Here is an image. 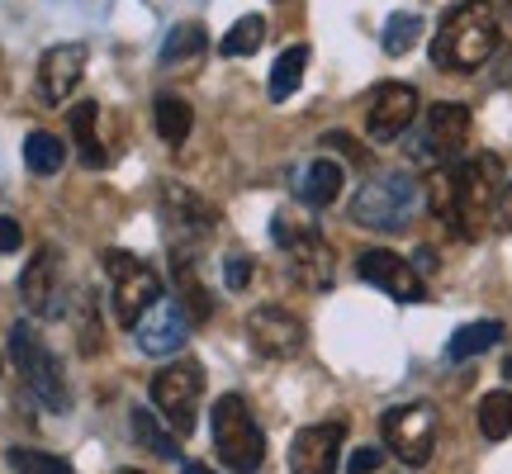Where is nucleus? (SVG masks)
<instances>
[{"label":"nucleus","instance_id":"26","mask_svg":"<svg viewBox=\"0 0 512 474\" xmlns=\"http://www.w3.org/2000/svg\"><path fill=\"white\" fill-rule=\"evenodd\" d=\"M95 119H100V105H95V100L72 105V138H76V147H81V162L105 166V147H100V133H95Z\"/></svg>","mask_w":512,"mask_h":474},{"label":"nucleus","instance_id":"15","mask_svg":"<svg viewBox=\"0 0 512 474\" xmlns=\"http://www.w3.org/2000/svg\"><path fill=\"white\" fill-rule=\"evenodd\" d=\"M413 119H418V91H413V86H403V81H384L380 91L370 95L366 128H370V138H375V143L399 138Z\"/></svg>","mask_w":512,"mask_h":474},{"label":"nucleus","instance_id":"31","mask_svg":"<svg viewBox=\"0 0 512 474\" xmlns=\"http://www.w3.org/2000/svg\"><path fill=\"white\" fill-rule=\"evenodd\" d=\"M204 48V29L200 24H176L171 34H166L162 43V62L171 67V62H185V57H195Z\"/></svg>","mask_w":512,"mask_h":474},{"label":"nucleus","instance_id":"41","mask_svg":"<svg viewBox=\"0 0 512 474\" xmlns=\"http://www.w3.org/2000/svg\"><path fill=\"white\" fill-rule=\"evenodd\" d=\"M119 474H143V470H119Z\"/></svg>","mask_w":512,"mask_h":474},{"label":"nucleus","instance_id":"34","mask_svg":"<svg viewBox=\"0 0 512 474\" xmlns=\"http://www.w3.org/2000/svg\"><path fill=\"white\" fill-rule=\"evenodd\" d=\"M223 280H228V290H247V280H252V261L242 252H233L223 261Z\"/></svg>","mask_w":512,"mask_h":474},{"label":"nucleus","instance_id":"38","mask_svg":"<svg viewBox=\"0 0 512 474\" xmlns=\"http://www.w3.org/2000/svg\"><path fill=\"white\" fill-rule=\"evenodd\" d=\"M498 228H508L512 233V185L503 190V200H498Z\"/></svg>","mask_w":512,"mask_h":474},{"label":"nucleus","instance_id":"22","mask_svg":"<svg viewBox=\"0 0 512 474\" xmlns=\"http://www.w3.org/2000/svg\"><path fill=\"white\" fill-rule=\"evenodd\" d=\"M152 124H157V138L171 147H181L190 138V128H195V110L185 105L181 95H157V105H152Z\"/></svg>","mask_w":512,"mask_h":474},{"label":"nucleus","instance_id":"8","mask_svg":"<svg viewBox=\"0 0 512 474\" xmlns=\"http://www.w3.org/2000/svg\"><path fill=\"white\" fill-rule=\"evenodd\" d=\"M271 237H275V247L290 256L294 280H299V285L328 290L332 285V247L323 242V233H318L313 223H299V219H290V214H275Z\"/></svg>","mask_w":512,"mask_h":474},{"label":"nucleus","instance_id":"5","mask_svg":"<svg viewBox=\"0 0 512 474\" xmlns=\"http://www.w3.org/2000/svg\"><path fill=\"white\" fill-rule=\"evenodd\" d=\"M200 403H204V365L181 356L171 361L166 370L152 375V408L157 418H166V427L176 437H190L195 432V418H200Z\"/></svg>","mask_w":512,"mask_h":474},{"label":"nucleus","instance_id":"1","mask_svg":"<svg viewBox=\"0 0 512 474\" xmlns=\"http://www.w3.org/2000/svg\"><path fill=\"white\" fill-rule=\"evenodd\" d=\"M498 53V10L494 0H460L446 10L437 38H432V62L441 72H479Z\"/></svg>","mask_w":512,"mask_h":474},{"label":"nucleus","instance_id":"30","mask_svg":"<svg viewBox=\"0 0 512 474\" xmlns=\"http://www.w3.org/2000/svg\"><path fill=\"white\" fill-rule=\"evenodd\" d=\"M427 209L446 223L456 219V166H441L427 176Z\"/></svg>","mask_w":512,"mask_h":474},{"label":"nucleus","instance_id":"33","mask_svg":"<svg viewBox=\"0 0 512 474\" xmlns=\"http://www.w3.org/2000/svg\"><path fill=\"white\" fill-rule=\"evenodd\" d=\"M81 351H86V356H95V351H100V323H95V299L91 294H86V299H81Z\"/></svg>","mask_w":512,"mask_h":474},{"label":"nucleus","instance_id":"14","mask_svg":"<svg viewBox=\"0 0 512 474\" xmlns=\"http://www.w3.org/2000/svg\"><path fill=\"white\" fill-rule=\"evenodd\" d=\"M465 138H470V110L456 105V100H441V105L427 110V133L418 138V157L451 162V157H460Z\"/></svg>","mask_w":512,"mask_h":474},{"label":"nucleus","instance_id":"4","mask_svg":"<svg viewBox=\"0 0 512 474\" xmlns=\"http://www.w3.org/2000/svg\"><path fill=\"white\" fill-rule=\"evenodd\" d=\"M413 204H418V181L408 171H384V176H375L370 185L356 190L351 223L375 228V233H399V228H408Z\"/></svg>","mask_w":512,"mask_h":474},{"label":"nucleus","instance_id":"35","mask_svg":"<svg viewBox=\"0 0 512 474\" xmlns=\"http://www.w3.org/2000/svg\"><path fill=\"white\" fill-rule=\"evenodd\" d=\"M380 465H384V451H380V446H361V451L347 460V474H375Z\"/></svg>","mask_w":512,"mask_h":474},{"label":"nucleus","instance_id":"27","mask_svg":"<svg viewBox=\"0 0 512 474\" xmlns=\"http://www.w3.org/2000/svg\"><path fill=\"white\" fill-rule=\"evenodd\" d=\"M479 432L489 441H508L512 437V394L508 389H494L479 399Z\"/></svg>","mask_w":512,"mask_h":474},{"label":"nucleus","instance_id":"37","mask_svg":"<svg viewBox=\"0 0 512 474\" xmlns=\"http://www.w3.org/2000/svg\"><path fill=\"white\" fill-rule=\"evenodd\" d=\"M323 147H337L347 162H361V147H356V138H347V133H328V138H323Z\"/></svg>","mask_w":512,"mask_h":474},{"label":"nucleus","instance_id":"20","mask_svg":"<svg viewBox=\"0 0 512 474\" xmlns=\"http://www.w3.org/2000/svg\"><path fill=\"white\" fill-rule=\"evenodd\" d=\"M171 275H176V294H181L176 304L185 309V318H190V323H204V318L214 313V299H209V290L200 285L195 261H190L185 252H176V256H171Z\"/></svg>","mask_w":512,"mask_h":474},{"label":"nucleus","instance_id":"18","mask_svg":"<svg viewBox=\"0 0 512 474\" xmlns=\"http://www.w3.org/2000/svg\"><path fill=\"white\" fill-rule=\"evenodd\" d=\"M185 332H190L185 309L176 299H162L157 309L143 313V323L133 328V337H138V347H143L147 356H176V351L185 347Z\"/></svg>","mask_w":512,"mask_h":474},{"label":"nucleus","instance_id":"39","mask_svg":"<svg viewBox=\"0 0 512 474\" xmlns=\"http://www.w3.org/2000/svg\"><path fill=\"white\" fill-rule=\"evenodd\" d=\"M185 474H214V470H209L204 460H185Z\"/></svg>","mask_w":512,"mask_h":474},{"label":"nucleus","instance_id":"25","mask_svg":"<svg viewBox=\"0 0 512 474\" xmlns=\"http://www.w3.org/2000/svg\"><path fill=\"white\" fill-rule=\"evenodd\" d=\"M62 162H67V147H62V138H53L48 128H34V133L24 138V166H29L34 176H57Z\"/></svg>","mask_w":512,"mask_h":474},{"label":"nucleus","instance_id":"3","mask_svg":"<svg viewBox=\"0 0 512 474\" xmlns=\"http://www.w3.org/2000/svg\"><path fill=\"white\" fill-rule=\"evenodd\" d=\"M214 456L233 474H256L266 465V437L242 394H223L214 403Z\"/></svg>","mask_w":512,"mask_h":474},{"label":"nucleus","instance_id":"7","mask_svg":"<svg viewBox=\"0 0 512 474\" xmlns=\"http://www.w3.org/2000/svg\"><path fill=\"white\" fill-rule=\"evenodd\" d=\"M105 275H110V294H114V313L124 328H138L147 309H157L162 294V275L152 271L147 261H138L133 252H105Z\"/></svg>","mask_w":512,"mask_h":474},{"label":"nucleus","instance_id":"42","mask_svg":"<svg viewBox=\"0 0 512 474\" xmlns=\"http://www.w3.org/2000/svg\"><path fill=\"white\" fill-rule=\"evenodd\" d=\"M508 10H512V0H508Z\"/></svg>","mask_w":512,"mask_h":474},{"label":"nucleus","instance_id":"13","mask_svg":"<svg viewBox=\"0 0 512 474\" xmlns=\"http://www.w3.org/2000/svg\"><path fill=\"white\" fill-rule=\"evenodd\" d=\"M162 219L171 233H181V242H204V237L214 233V223H219V209L195 195L190 185H166L162 190Z\"/></svg>","mask_w":512,"mask_h":474},{"label":"nucleus","instance_id":"40","mask_svg":"<svg viewBox=\"0 0 512 474\" xmlns=\"http://www.w3.org/2000/svg\"><path fill=\"white\" fill-rule=\"evenodd\" d=\"M503 375H508V380H512V356H508V365H503Z\"/></svg>","mask_w":512,"mask_h":474},{"label":"nucleus","instance_id":"24","mask_svg":"<svg viewBox=\"0 0 512 474\" xmlns=\"http://www.w3.org/2000/svg\"><path fill=\"white\" fill-rule=\"evenodd\" d=\"M304 67H309V48H304V43H294V48H285V53L275 57L271 86H266V95H271L275 105H280V100H290V95L299 91V81H304Z\"/></svg>","mask_w":512,"mask_h":474},{"label":"nucleus","instance_id":"29","mask_svg":"<svg viewBox=\"0 0 512 474\" xmlns=\"http://www.w3.org/2000/svg\"><path fill=\"white\" fill-rule=\"evenodd\" d=\"M5 465H10L15 474H76L62 456H53V451H34V446H10V451H5Z\"/></svg>","mask_w":512,"mask_h":474},{"label":"nucleus","instance_id":"36","mask_svg":"<svg viewBox=\"0 0 512 474\" xmlns=\"http://www.w3.org/2000/svg\"><path fill=\"white\" fill-rule=\"evenodd\" d=\"M19 242H24V233H19V223L0 214V252H19Z\"/></svg>","mask_w":512,"mask_h":474},{"label":"nucleus","instance_id":"17","mask_svg":"<svg viewBox=\"0 0 512 474\" xmlns=\"http://www.w3.org/2000/svg\"><path fill=\"white\" fill-rule=\"evenodd\" d=\"M81 72H86V43H57L38 62V95L48 105H67V95L81 86Z\"/></svg>","mask_w":512,"mask_h":474},{"label":"nucleus","instance_id":"2","mask_svg":"<svg viewBox=\"0 0 512 474\" xmlns=\"http://www.w3.org/2000/svg\"><path fill=\"white\" fill-rule=\"evenodd\" d=\"M503 162H498L494 152H479L470 162L456 166V237L465 242H475L484 237V228L498 219V200H503Z\"/></svg>","mask_w":512,"mask_h":474},{"label":"nucleus","instance_id":"19","mask_svg":"<svg viewBox=\"0 0 512 474\" xmlns=\"http://www.w3.org/2000/svg\"><path fill=\"white\" fill-rule=\"evenodd\" d=\"M342 166L332 162V157H318V162L304 166V176H299V200L309 204V209H328L337 195H342Z\"/></svg>","mask_w":512,"mask_h":474},{"label":"nucleus","instance_id":"32","mask_svg":"<svg viewBox=\"0 0 512 474\" xmlns=\"http://www.w3.org/2000/svg\"><path fill=\"white\" fill-rule=\"evenodd\" d=\"M422 38V19L418 15H394L384 24V53L389 57H403L413 43Z\"/></svg>","mask_w":512,"mask_h":474},{"label":"nucleus","instance_id":"6","mask_svg":"<svg viewBox=\"0 0 512 474\" xmlns=\"http://www.w3.org/2000/svg\"><path fill=\"white\" fill-rule=\"evenodd\" d=\"M10 356H15L19 375H24V384H29V394H34L48 413H67V403H72V394H67V375H62V365H57L53 351L43 347L38 328L15 323V328H10Z\"/></svg>","mask_w":512,"mask_h":474},{"label":"nucleus","instance_id":"23","mask_svg":"<svg viewBox=\"0 0 512 474\" xmlns=\"http://www.w3.org/2000/svg\"><path fill=\"white\" fill-rule=\"evenodd\" d=\"M498 342H503V323H498V318H479V323H465V328L446 342V356H451V361H470V356L498 347Z\"/></svg>","mask_w":512,"mask_h":474},{"label":"nucleus","instance_id":"9","mask_svg":"<svg viewBox=\"0 0 512 474\" xmlns=\"http://www.w3.org/2000/svg\"><path fill=\"white\" fill-rule=\"evenodd\" d=\"M384 446L408 465V470H422L432 451H437V408L432 403H399L380 418Z\"/></svg>","mask_w":512,"mask_h":474},{"label":"nucleus","instance_id":"10","mask_svg":"<svg viewBox=\"0 0 512 474\" xmlns=\"http://www.w3.org/2000/svg\"><path fill=\"white\" fill-rule=\"evenodd\" d=\"M342 441H347V422L342 418L299 427L290 441V474H337Z\"/></svg>","mask_w":512,"mask_h":474},{"label":"nucleus","instance_id":"12","mask_svg":"<svg viewBox=\"0 0 512 474\" xmlns=\"http://www.w3.org/2000/svg\"><path fill=\"white\" fill-rule=\"evenodd\" d=\"M247 337H252V351L256 356H266V361H290L304 351V323L294 318L290 309H256L247 318Z\"/></svg>","mask_w":512,"mask_h":474},{"label":"nucleus","instance_id":"16","mask_svg":"<svg viewBox=\"0 0 512 474\" xmlns=\"http://www.w3.org/2000/svg\"><path fill=\"white\" fill-rule=\"evenodd\" d=\"M19 299H24V309L34 313V318H57V313H67L62 290H57V247H38L34 252V261H29L24 275H19Z\"/></svg>","mask_w":512,"mask_h":474},{"label":"nucleus","instance_id":"11","mask_svg":"<svg viewBox=\"0 0 512 474\" xmlns=\"http://www.w3.org/2000/svg\"><path fill=\"white\" fill-rule=\"evenodd\" d=\"M356 271H361V280H370L375 290H384L389 299H399V304H422V299H427L422 275L413 271V261H403L399 252L370 247V252L356 256Z\"/></svg>","mask_w":512,"mask_h":474},{"label":"nucleus","instance_id":"21","mask_svg":"<svg viewBox=\"0 0 512 474\" xmlns=\"http://www.w3.org/2000/svg\"><path fill=\"white\" fill-rule=\"evenodd\" d=\"M133 437H138V446H143V451H152L157 460H176V456H181V437H176L171 427H162L157 408H133Z\"/></svg>","mask_w":512,"mask_h":474},{"label":"nucleus","instance_id":"28","mask_svg":"<svg viewBox=\"0 0 512 474\" xmlns=\"http://www.w3.org/2000/svg\"><path fill=\"white\" fill-rule=\"evenodd\" d=\"M266 43V19L261 15H242L228 34L219 38V53L223 57H247V53H256Z\"/></svg>","mask_w":512,"mask_h":474}]
</instances>
